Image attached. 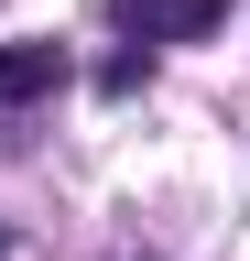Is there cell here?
<instances>
[{
  "label": "cell",
  "instance_id": "obj_1",
  "mask_svg": "<svg viewBox=\"0 0 250 261\" xmlns=\"http://www.w3.org/2000/svg\"><path fill=\"white\" fill-rule=\"evenodd\" d=\"M120 11H131L142 44H196V33L229 22V0H120Z\"/></svg>",
  "mask_w": 250,
  "mask_h": 261
},
{
  "label": "cell",
  "instance_id": "obj_2",
  "mask_svg": "<svg viewBox=\"0 0 250 261\" xmlns=\"http://www.w3.org/2000/svg\"><path fill=\"white\" fill-rule=\"evenodd\" d=\"M44 87H66V44H0V109H22Z\"/></svg>",
  "mask_w": 250,
  "mask_h": 261
}]
</instances>
